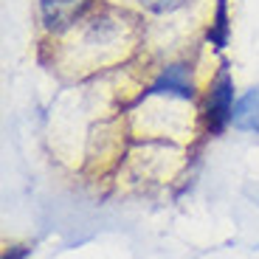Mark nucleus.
<instances>
[{
  "mask_svg": "<svg viewBox=\"0 0 259 259\" xmlns=\"http://www.w3.org/2000/svg\"><path fill=\"white\" fill-rule=\"evenodd\" d=\"M231 113H234V88H231V76L223 71L211 88V96H208V127L214 133H220L231 121Z\"/></svg>",
  "mask_w": 259,
  "mask_h": 259,
  "instance_id": "nucleus-1",
  "label": "nucleus"
},
{
  "mask_svg": "<svg viewBox=\"0 0 259 259\" xmlns=\"http://www.w3.org/2000/svg\"><path fill=\"white\" fill-rule=\"evenodd\" d=\"M231 121L240 130H256L259 133V91H248L240 102L234 104Z\"/></svg>",
  "mask_w": 259,
  "mask_h": 259,
  "instance_id": "nucleus-2",
  "label": "nucleus"
},
{
  "mask_svg": "<svg viewBox=\"0 0 259 259\" xmlns=\"http://www.w3.org/2000/svg\"><path fill=\"white\" fill-rule=\"evenodd\" d=\"M155 93H178V96H192V82H189V71L183 65H172L166 68L161 79L152 88Z\"/></svg>",
  "mask_w": 259,
  "mask_h": 259,
  "instance_id": "nucleus-3",
  "label": "nucleus"
},
{
  "mask_svg": "<svg viewBox=\"0 0 259 259\" xmlns=\"http://www.w3.org/2000/svg\"><path fill=\"white\" fill-rule=\"evenodd\" d=\"M79 12V0H42V17H46V26H62L68 17Z\"/></svg>",
  "mask_w": 259,
  "mask_h": 259,
  "instance_id": "nucleus-4",
  "label": "nucleus"
},
{
  "mask_svg": "<svg viewBox=\"0 0 259 259\" xmlns=\"http://www.w3.org/2000/svg\"><path fill=\"white\" fill-rule=\"evenodd\" d=\"M226 31H228V23H226V3H220V9H217V31H208V37H211L217 46H223V42H226Z\"/></svg>",
  "mask_w": 259,
  "mask_h": 259,
  "instance_id": "nucleus-5",
  "label": "nucleus"
},
{
  "mask_svg": "<svg viewBox=\"0 0 259 259\" xmlns=\"http://www.w3.org/2000/svg\"><path fill=\"white\" fill-rule=\"evenodd\" d=\"M6 259H26V248H12Z\"/></svg>",
  "mask_w": 259,
  "mask_h": 259,
  "instance_id": "nucleus-6",
  "label": "nucleus"
}]
</instances>
